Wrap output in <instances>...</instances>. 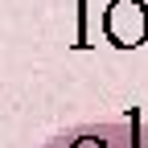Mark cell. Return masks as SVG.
<instances>
[{
    "instance_id": "2",
    "label": "cell",
    "mask_w": 148,
    "mask_h": 148,
    "mask_svg": "<svg viewBox=\"0 0 148 148\" xmlns=\"http://www.w3.org/2000/svg\"><path fill=\"white\" fill-rule=\"evenodd\" d=\"M103 29L115 45H140L148 37V8L140 0H115L103 12Z\"/></svg>"
},
{
    "instance_id": "1",
    "label": "cell",
    "mask_w": 148,
    "mask_h": 148,
    "mask_svg": "<svg viewBox=\"0 0 148 148\" xmlns=\"http://www.w3.org/2000/svg\"><path fill=\"white\" fill-rule=\"evenodd\" d=\"M41 148H148V123L132 107L123 119H103V123H78L66 132L49 136Z\"/></svg>"
}]
</instances>
